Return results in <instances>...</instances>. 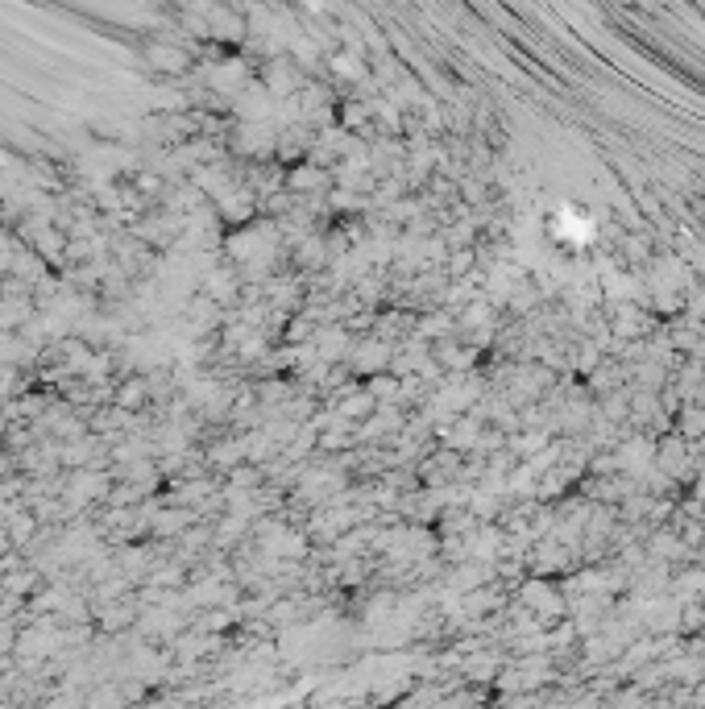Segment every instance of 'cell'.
Masks as SVG:
<instances>
[{
  "label": "cell",
  "mask_w": 705,
  "mask_h": 709,
  "mask_svg": "<svg viewBox=\"0 0 705 709\" xmlns=\"http://www.w3.org/2000/svg\"><path fill=\"white\" fill-rule=\"evenodd\" d=\"M5 523H9L13 544H26V539L37 531V518H34V515H13V518H5Z\"/></svg>",
  "instance_id": "cell-1"
},
{
  "label": "cell",
  "mask_w": 705,
  "mask_h": 709,
  "mask_svg": "<svg viewBox=\"0 0 705 709\" xmlns=\"http://www.w3.org/2000/svg\"><path fill=\"white\" fill-rule=\"evenodd\" d=\"M316 182H324V174H316V171H295L287 179V187H295V192H308V187H316Z\"/></svg>",
  "instance_id": "cell-2"
},
{
  "label": "cell",
  "mask_w": 705,
  "mask_h": 709,
  "mask_svg": "<svg viewBox=\"0 0 705 709\" xmlns=\"http://www.w3.org/2000/svg\"><path fill=\"white\" fill-rule=\"evenodd\" d=\"M13 547V536H9V523H0V556Z\"/></svg>",
  "instance_id": "cell-3"
}]
</instances>
